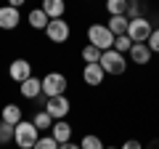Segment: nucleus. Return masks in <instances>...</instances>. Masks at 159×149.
Instances as JSON below:
<instances>
[{"label": "nucleus", "mask_w": 159, "mask_h": 149, "mask_svg": "<svg viewBox=\"0 0 159 149\" xmlns=\"http://www.w3.org/2000/svg\"><path fill=\"white\" fill-rule=\"evenodd\" d=\"M88 43L96 46L103 53V51H111L114 48V35H111V29L106 24H90L88 27Z\"/></svg>", "instance_id": "f257e3e1"}, {"label": "nucleus", "mask_w": 159, "mask_h": 149, "mask_svg": "<svg viewBox=\"0 0 159 149\" xmlns=\"http://www.w3.org/2000/svg\"><path fill=\"white\" fill-rule=\"evenodd\" d=\"M40 138V131L32 125V120H21L16 128H13V141H16L19 149H32Z\"/></svg>", "instance_id": "f03ea898"}, {"label": "nucleus", "mask_w": 159, "mask_h": 149, "mask_svg": "<svg viewBox=\"0 0 159 149\" xmlns=\"http://www.w3.org/2000/svg\"><path fill=\"white\" fill-rule=\"evenodd\" d=\"M98 64H101V69H103L106 74H122V72L127 69V59H125V53L114 51V48H111V51H103V53H101V61H98Z\"/></svg>", "instance_id": "7ed1b4c3"}, {"label": "nucleus", "mask_w": 159, "mask_h": 149, "mask_svg": "<svg viewBox=\"0 0 159 149\" xmlns=\"http://www.w3.org/2000/svg\"><path fill=\"white\" fill-rule=\"evenodd\" d=\"M66 77L61 72H48L43 77V96L45 99H53V96H64L66 93Z\"/></svg>", "instance_id": "20e7f679"}, {"label": "nucleus", "mask_w": 159, "mask_h": 149, "mask_svg": "<svg viewBox=\"0 0 159 149\" xmlns=\"http://www.w3.org/2000/svg\"><path fill=\"white\" fill-rule=\"evenodd\" d=\"M151 32H154L151 22H148V19H143V16L130 19V24H127V37H130L133 43H146L148 37H151Z\"/></svg>", "instance_id": "39448f33"}, {"label": "nucleus", "mask_w": 159, "mask_h": 149, "mask_svg": "<svg viewBox=\"0 0 159 149\" xmlns=\"http://www.w3.org/2000/svg\"><path fill=\"white\" fill-rule=\"evenodd\" d=\"M45 35L51 43H66L69 37H72V27H69V22H64V19H51V24L45 27Z\"/></svg>", "instance_id": "423d86ee"}, {"label": "nucleus", "mask_w": 159, "mask_h": 149, "mask_svg": "<svg viewBox=\"0 0 159 149\" xmlns=\"http://www.w3.org/2000/svg\"><path fill=\"white\" fill-rule=\"evenodd\" d=\"M43 109H45L53 120H64V117L69 115L72 104H69L66 96H53V99H45V107H43Z\"/></svg>", "instance_id": "0eeeda50"}, {"label": "nucleus", "mask_w": 159, "mask_h": 149, "mask_svg": "<svg viewBox=\"0 0 159 149\" xmlns=\"http://www.w3.org/2000/svg\"><path fill=\"white\" fill-rule=\"evenodd\" d=\"M8 74H11L13 83H19V85H21L24 80H29V77H32V64H29L27 59H13L11 67H8Z\"/></svg>", "instance_id": "6e6552de"}, {"label": "nucleus", "mask_w": 159, "mask_h": 149, "mask_svg": "<svg viewBox=\"0 0 159 149\" xmlns=\"http://www.w3.org/2000/svg\"><path fill=\"white\" fill-rule=\"evenodd\" d=\"M21 22V13L13 6H0V29H16Z\"/></svg>", "instance_id": "1a4fd4ad"}, {"label": "nucleus", "mask_w": 159, "mask_h": 149, "mask_svg": "<svg viewBox=\"0 0 159 149\" xmlns=\"http://www.w3.org/2000/svg\"><path fill=\"white\" fill-rule=\"evenodd\" d=\"M103 77H106V72L101 69V64H85L82 80H85L88 85H103Z\"/></svg>", "instance_id": "9d476101"}, {"label": "nucleus", "mask_w": 159, "mask_h": 149, "mask_svg": "<svg viewBox=\"0 0 159 149\" xmlns=\"http://www.w3.org/2000/svg\"><path fill=\"white\" fill-rule=\"evenodd\" d=\"M127 56H130L133 64H141V67H143V64L151 61V48H148L146 43H133V48H130Z\"/></svg>", "instance_id": "9b49d317"}, {"label": "nucleus", "mask_w": 159, "mask_h": 149, "mask_svg": "<svg viewBox=\"0 0 159 149\" xmlns=\"http://www.w3.org/2000/svg\"><path fill=\"white\" fill-rule=\"evenodd\" d=\"M19 91H21V96H24V99H37L40 93H43V80L32 74L29 80H24L21 85H19Z\"/></svg>", "instance_id": "f8f14e48"}, {"label": "nucleus", "mask_w": 159, "mask_h": 149, "mask_svg": "<svg viewBox=\"0 0 159 149\" xmlns=\"http://www.w3.org/2000/svg\"><path fill=\"white\" fill-rule=\"evenodd\" d=\"M51 136L56 138L58 144H66V141H72V125H69L66 120H56L51 125Z\"/></svg>", "instance_id": "ddd939ff"}, {"label": "nucleus", "mask_w": 159, "mask_h": 149, "mask_svg": "<svg viewBox=\"0 0 159 149\" xmlns=\"http://www.w3.org/2000/svg\"><path fill=\"white\" fill-rule=\"evenodd\" d=\"M40 8L48 13V19H64V13H66V3L64 0H43Z\"/></svg>", "instance_id": "4468645a"}, {"label": "nucleus", "mask_w": 159, "mask_h": 149, "mask_svg": "<svg viewBox=\"0 0 159 149\" xmlns=\"http://www.w3.org/2000/svg\"><path fill=\"white\" fill-rule=\"evenodd\" d=\"M0 120L8 123V125H19V123L24 120L21 107H16V104H6V107H3V112H0Z\"/></svg>", "instance_id": "2eb2a0df"}, {"label": "nucleus", "mask_w": 159, "mask_h": 149, "mask_svg": "<svg viewBox=\"0 0 159 149\" xmlns=\"http://www.w3.org/2000/svg\"><path fill=\"white\" fill-rule=\"evenodd\" d=\"M27 22H29L32 29H43V32H45V27L51 24V19H48V13L43 11V8H32L29 16H27Z\"/></svg>", "instance_id": "dca6fc26"}, {"label": "nucleus", "mask_w": 159, "mask_h": 149, "mask_svg": "<svg viewBox=\"0 0 159 149\" xmlns=\"http://www.w3.org/2000/svg\"><path fill=\"white\" fill-rule=\"evenodd\" d=\"M127 24H130V19H127V16H111L106 22V27L111 29L114 37H119V35H127Z\"/></svg>", "instance_id": "f3484780"}, {"label": "nucleus", "mask_w": 159, "mask_h": 149, "mask_svg": "<svg viewBox=\"0 0 159 149\" xmlns=\"http://www.w3.org/2000/svg\"><path fill=\"white\" fill-rule=\"evenodd\" d=\"M53 117L48 115L45 109H37V112H34V117H32V125L37 128V131H51V125H53Z\"/></svg>", "instance_id": "a211bd4d"}, {"label": "nucleus", "mask_w": 159, "mask_h": 149, "mask_svg": "<svg viewBox=\"0 0 159 149\" xmlns=\"http://www.w3.org/2000/svg\"><path fill=\"white\" fill-rule=\"evenodd\" d=\"M106 11L111 16H125L127 13V0H106Z\"/></svg>", "instance_id": "6ab92c4d"}, {"label": "nucleus", "mask_w": 159, "mask_h": 149, "mask_svg": "<svg viewBox=\"0 0 159 149\" xmlns=\"http://www.w3.org/2000/svg\"><path fill=\"white\" fill-rule=\"evenodd\" d=\"M80 149H106V147H103V141L96 133H88V136H82V141H80Z\"/></svg>", "instance_id": "aec40b11"}, {"label": "nucleus", "mask_w": 159, "mask_h": 149, "mask_svg": "<svg viewBox=\"0 0 159 149\" xmlns=\"http://www.w3.org/2000/svg\"><path fill=\"white\" fill-rule=\"evenodd\" d=\"M82 59H85V64H98V61H101V51L88 43V46L82 48Z\"/></svg>", "instance_id": "412c9836"}, {"label": "nucleus", "mask_w": 159, "mask_h": 149, "mask_svg": "<svg viewBox=\"0 0 159 149\" xmlns=\"http://www.w3.org/2000/svg\"><path fill=\"white\" fill-rule=\"evenodd\" d=\"M130 48H133V40L127 37V35H119V37H114V51H119V53H130Z\"/></svg>", "instance_id": "4be33fe9"}, {"label": "nucleus", "mask_w": 159, "mask_h": 149, "mask_svg": "<svg viewBox=\"0 0 159 149\" xmlns=\"http://www.w3.org/2000/svg\"><path fill=\"white\" fill-rule=\"evenodd\" d=\"M32 149H58V141H56L53 136H40L37 144H34Z\"/></svg>", "instance_id": "5701e85b"}, {"label": "nucleus", "mask_w": 159, "mask_h": 149, "mask_svg": "<svg viewBox=\"0 0 159 149\" xmlns=\"http://www.w3.org/2000/svg\"><path fill=\"white\" fill-rule=\"evenodd\" d=\"M13 128H16V125H8V123H3V120H0V144L13 141Z\"/></svg>", "instance_id": "b1692460"}, {"label": "nucleus", "mask_w": 159, "mask_h": 149, "mask_svg": "<svg viewBox=\"0 0 159 149\" xmlns=\"http://www.w3.org/2000/svg\"><path fill=\"white\" fill-rule=\"evenodd\" d=\"M146 46L151 48V53H159V29H154V32H151V37L146 40Z\"/></svg>", "instance_id": "393cba45"}, {"label": "nucleus", "mask_w": 159, "mask_h": 149, "mask_svg": "<svg viewBox=\"0 0 159 149\" xmlns=\"http://www.w3.org/2000/svg\"><path fill=\"white\" fill-rule=\"evenodd\" d=\"M119 149H143V144H141V141H135V138H127V141L122 144Z\"/></svg>", "instance_id": "a878e982"}, {"label": "nucleus", "mask_w": 159, "mask_h": 149, "mask_svg": "<svg viewBox=\"0 0 159 149\" xmlns=\"http://www.w3.org/2000/svg\"><path fill=\"white\" fill-rule=\"evenodd\" d=\"M58 149H80V144H72V141H66V144H58Z\"/></svg>", "instance_id": "bb28decb"}, {"label": "nucleus", "mask_w": 159, "mask_h": 149, "mask_svg": "<svg viewBox=\"0 0 159 149\" xmlns=\"http://www.w3.org/2000/svg\"><path fill=\"white\" fill-rule=\"evenodd\" d=\"M27 0H8V6H13V8H21Z\"/></svg>", "instance_id": "cd10ccee"}, {"label": "nucleus", "mask_w": 159, "mask_h": 149, "mask_svg": "<svg viewBox=\"0 0 159 149\" xmlns=\"http://www.w3.org/2000/svg\"><path fill=\"white\" fill-rule=\"evenodd\" d=\"M106 149H119V147H106Z\"/></svg>", "instance_id": "c85d7f7f"}]
</instances>
